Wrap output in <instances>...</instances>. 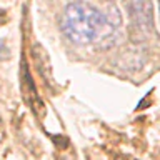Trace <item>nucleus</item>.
Instances as JSON below:
<instances>
[{
  "label": "nucleus",
  "mask_w": 160,
  "mask_h": 160,
  "mask_svg": "<svg viewBox=\"0 0 160 160\" xmlns=\"http://www.w3.org/2000/svg\"><path fill=\"white\" fill-rule=\"evenodd\" d=\"M7 22V12H5L3 8H0V27Z\"/></svg>",
  "instance_id": "nucleus-3"
},
{
  "label": "nucleus",
  "mask_w": 160,
  "mask_h": 160,
  "mask_svg": "<svg viewBox=\"0 0 160 160\" xmlns=\"http://www.w3.org/2000/svg\"><path fill=\"white\" fill-rule=\"evenodd\" d=\"M63 37L80 47L110 48L122 38V13L112 2H72L60 13Z\"/></svg>",
  "instance_id": "nucleus-1"
},
{
  "label": "nucleus",
  "mask_w": 160,
  "mask_h": 160,
  "mask_svg": "<svg viewBox=\"0 0 160 160\" xmlns=\"http://www.w3.org/2000/svg\"><path fill=\"white\" fill-rule=\"evenodd\" d=\"M128 8L132 27H135V32L147 33V30H152V3L148 2H135L130 3Z\"/></svg>",
  "instance_id": "nucleus-2"
},
{
  "label": "nucleus",
  "mask_w": 160,
  "mask_h": 160,
  "mask_svg": "<svg viewBox=\"0 0 160 160\" xmlns=\"http://www.w3.org/2000/svg\"><path fill=\"white\" fill-rule=\"evenodd\" d=\"M158 17H160V7H158Z\"/></svg>",
  "instance_id": "nucleus-4"
}]
</instances>
